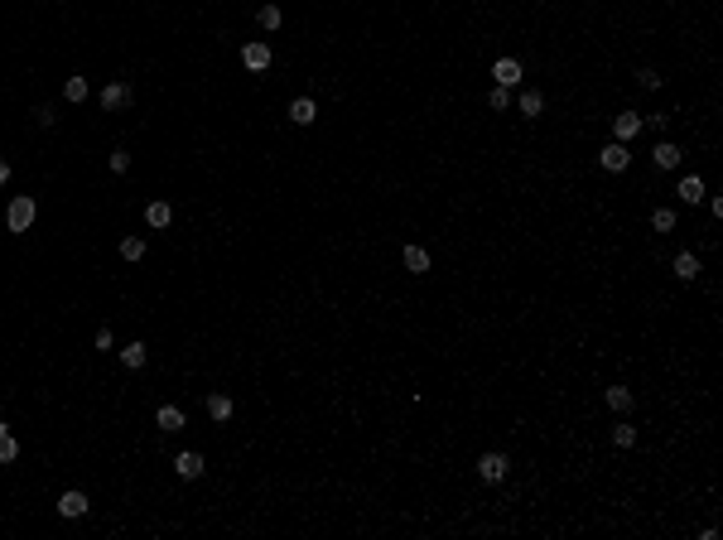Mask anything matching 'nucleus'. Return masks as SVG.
Returning a JSON list of instances; mask_svg holds the SVG:
<instances>
[{"label":"nucleus","mask_w":723,"mask_h":540,"mask_svg":"<svg viewBox=\"0 0 723 540\" xmlns=\"http://www.w3.org/2000/svg\"><path fill=\"white\" fill-rule=\"evenodd\" d=\"M34 198H15L10 203V213H5V222H10V232H29V222H34Z\"/></svg>","instance_id":"f03ea898"},{"label":"nucleus","mask_w":723,"mask_h":540,"mask_svg":"<svg viewBox=\"0 0 723 540\" xmlns=\"http://www.w3.org/2000/svg\"><path fill=\"white\" fill-rule=\"evenodd\" d=\"M642 126H646V121L637 116V111H622V116H613V135H617V140H632V135L642 131Z\"/></svg>","instance_id":"423d86ee"},{"label":"nucleus","mask_w":723,"mask_h":540,"mask_svg":"<svg viewBox=\"0 0 723 540\" xmlns=\"http://www.w3.org/2000/svg\"><path fill=\"white\" fill-rule=\"evenodd\" d=\"M405 270H415V275H425V270H429V251H425V246H405Z\"/></svg>","instance_id":"ddd939ff"},{"label":"nucleus","mask_w":723,"mask_h":540,"mask_svg":"<svg viewBox=\"0 0 723 540\" xmlns=\"http://www.w3.org/2000/svg\"><path fill=\"white\" fill-rule=\"evenodd\" d=\"M203 468H208V463H203V454H193V449L174 459V473H179V478H203Z\"/></svg>","instance_id":"0eeeda50"},{"label":"nucleus","mask_w":723,"mask_h":540,"mask_svg":"<svg viewBox=\"0 0 723 540\" xmlns=\"http://www.w3.org/2000/svg\"><path fill=\"white\" fill-rule=\"evenodd\" d=\"M256 20H261V29H266V34H275L285 15H280V5H261V10H256Z\"/></svg>","instance_id":"6ab92c4d"},{"label":"nucleus","mask_w":723,"mask_h":540,"mask_svg":"<svg viewBox=\"0 0 723 540\" xmlns=\"http://www.w3.org/2000/svg\"><path fill=\"white\" fill-rule=\"evenodd\" d=\"M507 473H511L507 454H482V459H478V478H482V483H502Z\"/></svg>","instance_id":"f257e3e1"},{"label":"nucleus","mask_w":723,"mask_h":540,"mask_svg":"<svg viewBox=\"0 0 723 540\" xmlns=\"http://www.w3.org/2000/svg\"><path fill=\"white\" fill-rule=\"evenodd\" d=\"M521 111H526V116H540V111H545V97H540V92H521Z\"/></svg>","instance_id":"5701e85b"},{"label":"nucleus","mask_w":723,"mask_h":540,"mask_svg":"<svg viewBox=\"0 0 723 540\" xmlns=\"http://www.w3.org/2000/svg\"><path fill=\"white\" fill-rule=\"evenodd\" d=\"M126 102H131V87H126V82H111L107 92H102V107H107V111L126 107Z\"/></svg>","instance_id":"9b49d317"},{"label":"nucleus","mask_w":723,"mask_h":540,"mask_svg":"<svg viewBox=\"0 0 723 540\" xmlns=\"http://www.w3.org/2000/svg\"><path fill=\"white\" fill-rule=\"evenodd\" d=\"M598 164H603V169H613V174H622V169L632 164V155H627V140H613V145L598 155Z\"/></svg>","instance_id":"7ed1b4c3"},{"label":"nucleus","mask_w":723,"mask_h":540,"mask_svg":"<svg viewBox=\"0 0 723 540\" xmlns=\"http://www.w3.org/2000/svg\"><path fill=\"white\" fill-rule=\"evenodd\" d=\"M107 164H111V174H126V169H131V155H126V150H111Z\"/></svg>","instance_id":"bb28decb"},{"label":"nucleus","mask_w":723,"mask_h":540,"mask_svg":"<svg viewBox=\"0 0 723 540\" xmlns=\"http://www.w3.org/2000/svg\"><path fill=\"white\" fill-rule=\"evenodd\" d=\"M15 459H20V444H15L10 425H0V463H15Z\"/></svg>","instance_id":"dca6fc26"},{"label":"nucleus","mask_w":723,"mask_h":540,"mask_svg":"<svg viewBox=\"0 0 723 540\" xmlns=\"http://www.w3.org/2000/svg\"><path fill=\"white\" fill-rule=\"evenodd\" d=\"M241 63H246L251 73H266V68H270V44H261V39L246 44V49H241Z\"/></svg>","instance_id":"20e7f679"},{"label":"nucleus","mask_w":723,"mask_h":540,"mask_svg":"<svg viewBox=\"0 0 723 540\" xmlns=\"http://www.w3.org/2000/svg\"><path fill=\"white\" fill-rule=\"evenodd\" d=\"M208 415L213 420H232V401L227 396H208Z\"/></svg>","instance_id":"4be33fe9"},{"label":"nucleus","mask_w":723,"mask_h":540,"mask_svg":"<svg viewBox=\"0 0 723 540\" xmlns=\"http://www.w3.org/2000/svg\"><path fill=\"white\" fill-rule=\"evenodd\" d=\"M651 227H656V232H675V213H670V208H656V213H651Z\"/></svg>","instance_id":"b1692460"},{"label":"nucleus","mask_w":723,"mask_h":540,"mask_svg":"<svg viewBox=\"0 0 723 540\" xmlns=\"http://www.w3.org/2000/svg\"><path fill=\"white\" fill-rule=\"evenodd\" d=\"M637 82H642L646 92H656V87H661V78H656V68H642V73H637Z\"/></svg>","instance_id":"c85d7f7f"},{"label":"nucleus","mask_w":723,"mask_h":540,"mask_svg":"<svg viewBox=\"0 0 723 540\" xmlns=\"http://www.w3.org/2000/svg\"><path fill=\"white\" fill-rule=\"evenodd\" d=\"M145 357H150V352H145V343H131V348H121V362H126V367H145Z\"/></svg>","instance_id":"412c9836"},{"label":"nucleus","mask_w":723,"mask_h":540,"mask_svg":"<svg viewBox=\"0 0 723 540\" xmlns=\"http://www.w3.org/2000/svg\"><path fill=\"white\" fill-rule=\"evenodd\" d=\"M63 97L68 102H87V78H68L63 82Z\"/></svg>","instance_id":"aec40b11"},{"label":"nucleus","mask_w":723,"mask_h":540,"mask_svg":"<svg viewBox=\"0 0 723 540\" xmlns=\"http://www.w3.org/2000/svg\"><path fill=\"white\" fill-rule=\"evenodd\" d=\"M651 155H656V169H675V164L685 160V150H680V145H670V140H661Z\"/></svg>","instance_id":"1a4fd4ad"},{"label":"nucleus","mask_w":723,"mask_h":540,"mask_svg":"<svg viewBox=\"0 0 723 540\" xmlns=\"http://www.w3.org/2000/svg\"><path fill=\"white\" fill-rule=\"evenodd\" d=\"M675 198H680V203H699V198H704V179H699V174H685V179L675 184Z\"/></svg>","instance_id":"6e6552de"},{"label":"nucleus","mask_w":723,"mask_h":540,"mask_svg":"<svg viewBox=\"0 0 723 540\" xmlns=\"http://www.w3.org/2000/svg\"><path fill=\"white\" fill-rule=\"evenodd\" d=\"M613 444H617V449H632V444H637V430H632V425H617V430H613Z\"/></svg>","instance_id":"393cba45"},{"label":"nucleus","mask_w":723,"mask_h":540,"mask_svg":"<svg viewBox=\"0 0 723 540\" xmlns=\"http://www.w3.org/2000/svg\"><path fill=\"white\" fill-rule=\"evenodd\" d=\"M87 507H92V502H87L82 492H63V497H58V512H63V516H82Z\"/></svg>","instance_id":"f8f14e48"},{"label":"nucleus","mask_w":723,"mask_h":540,"mask_svg":"<svg viewBox=\"0 0 723 540\" xmlns=\"http://www.w3.org/2000/svg\"><path fill=\"white\" fill-rule=\"evenodd\" d=\"M603 401L622 415V410H632V391H627V386H608V391H603Z\"/></svg>","instance_id":"4468645a"},{"label":"nucleus","mask_w":723,"mask_h":540,"mask_svg":"<svg viewBox=\"0 0 723 540\" xmlns=\"http://www.w3.org/2000/svg\"><path fill=\"white\" fill-rule=\"evenodd\" d=\"M492 78H497V87H516L521 82V63L516 58H497L492 63Z\"/></svg>","instance_id":"39448f33"},{"label":"nucleus","mask_w":723,"mask_h":540,"mask_svg":"<svg viewBox=\"0 0 723 540\" xmlns=\"http://www.w3.org/2000/svg\"><path fill=\"white\" fill-rule=\"evenodd\" d=\"M121 256H126V261H140V256H145V242H140V237H126V242H121Z\"/></svg>","instance_id":"a878e982"},{"label":"nucleus","mask_w":723,"mask_h":540,"mask_svg":"<svg viewBox=\"0 0 723 540\" xmlns=\"http://www.w3.org/2000/svg\"><path fill=\"white\" fill-rule=\"evenodd\" d=\"M487 102H492V111H507L511 107V92H507V87H492V97H487Z\"/></svg>","instance_id":"cd10ccee"},{"label":"nucleus","mask_w":723,"mask_h":540,"mask_svg":"<svg viewBox=\"0 0 723 540\" xmlns=\"http://www.w3.org/2000/svg\"><path fill=\"white\" fill-rule=\"evenodd\" d=\"M160 430H169V434L184 430V410L179 405H160Z\"/></svg>","instance_id":"f3484780"},{"label":"nucleus","mask_w":723,"mask_h":540,"mask_svg":"<svg viewBox=\"0 0 723 540\" xmlns=\"http://www.w3.org/2000/svg\"><path fill=\"white\" fill-rule=\"evenodd\" d=\"M0 184H10V164L0 160Z\"/></svg>","instance_id":"7c9ffc66"},{"label":"nucleus","mask_w":723,"mask_h":540,"mask_svg":"<svg viewBox=\"0 0 723 540\" xmlns=\"http://www.w3.org/2000/svg\"><path fill=\"white\" fill-rule=\"evenodd\" d=\"M314 116H319V107H314L309 97H299V102H290V121H295V126H314Z\"/></svg>","instance_id":"9d476101"},{"label":"nucleus","mask_w":723,"mask_h":540,"mask_svg":"<svg viewBox=\"0 0 723 540\" xmlns=\"http://www.w3.org/2000/svg\"><path fill=\"white\" fill-rule=\"evenodd\" d=\"M145 222H150V227H169V222H174V208H169V203H150V208H145Z\"/></svg>","instance_id":"2eb2a0df"},{"label":"nucleus","mask_w":723,"mask_h":540,"mask_svg":"<svg viewBox=\"0 0 723 540\" xmlns=\"http://www.w3.org/2000/svg\"><path fill=\"white\" fill-rule=\"evenodd\" d=\"M675 275H680V280H695V275H699L695 251H680V256H675Z\"/></svg>","instance_id":"a211bd4d"},{"label":"nucleus","mask_w":723,"mask_h":540,"mask_svg":"<svg viewBox=\"0 0 723 540\" xmlns=\"http://www.w3.org/2000/svg\"><path fill=\"white\" fill-rule=\"evenodd\" d=\"M34 121H39V126H54L58 116H54V107H34Z\"/></svg>","instance_id":"c756f323"}]
</instances>
